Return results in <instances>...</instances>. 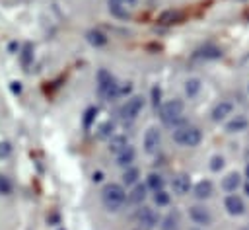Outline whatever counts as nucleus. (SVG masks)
I'll return each mask as SVG.
<instances>
[{"label":"nucleus","mask_w":249,"mask_h":230,"mask_svg":"<svg viewBox=\"0 0 249 230\" xmlns=\"http://www.w3.org/2000/svg\"><path fill=\"white\" fill-rule=\"evenodd\" d=\"M222 168H224V158H222V156H214V158H212V164H210V170L218 172V170H222Z\"/></svg>","instance_id":"29"},{"label":"nucleus","mask_w":249,"mask_h":230,"mask_svg":"<svg viewBox=\"0 0 249 230\" xmlns=\"http://www.w3.org/2000/svg\"><path fill=\"white\" fill-rule=\"evenodd\" d=\"M124 199H126V193L119 183H107L101 191V201L107 211H113V212L119 211L124 205Z\"/></svg>","instance_id":"1"},{"label":"nucleus","mask_w":249,"mask_h":230,"mask_svg":"<svg viewBox=\"0 0 249 230\" xmlns=\"http://www.w3.org/2000/svg\"><path fill=\"white\" fill-rule=\"evenodd\" d=\"M198 90H200V80H196V78L187 80V84H185V92H187V96H195Z\"/></svg>","instance_id":"23"},{"label":"nucleus","mask_w":249,"mask_h":230,"mask_svg":"<svg viewBox=\"0 0 249 230\" xmlns=\"http://www.w3.org/2000/svg\"><path fill=\"white\" fill-rule=\"evenodd\" d=\"M142 107H144V97L142 96H132V97H128L124 103H123V107H121V117L123 119H126V121H132V119H136V115L142 111Z\"/></svg>","instance_id":"5"},{"label":"nucleus","mask_w":249,"mask_h":230,"mask_svg":"<svg viewBox=\"0 0 249 230\" xmlns=\"http://www.w3.org/2000/svg\"><path fill=\"white\" fill-rule=\"evenodd\" d=\"M202 134L196 127H181L173 131V140L181 146H196L200 142Z\"/></svg>","instance_id":"4"},{"label":"nucleus","mask_w":249,"mask_h":230,"mask_svg":"<svg viewBox=\"0 0 249 230\" xmlns=\"http://www.w3.org/2000/svg\"><path fill=\"white\" fill-rule=\"evenodd\" d=\"M171 189H173V193H177V195L189 193V189H191V179H189V175H185V173L175 175L173 181H171Z\"/></svg>","instance_id":"9"},{"label":"nucleus","mask_w":249,"mask_h":230,"mask_svg":"<svg viewBox=\"0 0 249 230\" xmlns=\"http://www.w3.org/2000/svg\"><path fill=\"white\" fill-rule=\"evenodd\" d=\"M152 96H154V105L158 107V103H160V96H161L160 88H154V90H152Z\"/></svg>","instance_id":"31"},{"label":"nucleus","mask_w":249,"mask_h":230,"mask_svg":"<svg viewBox=\"0 0 249 230\" xmlns=\"http://www.w3.org/2000/svg\"><path fill=\"white\" fill-rule=\"evenodd\" d=\"M189 214H191V218L196 222V224H202V226H206V224H210L212 222V214H210V211L208 209H204V207H191V211H189Z\"/></svg>","instance_id":"8"},{"label":"nucleus","mask_w":249,"mask_h":230,"mask_svg":"<svg viewBox=\"0 0 249 230\" xmlns=\"http://www.w3.org/2000/svg\"><path fill=\"white\" fill-rule=\"evenodd\" d=\"M160 142H161L160 131H158V129H148L146 134H144V150H146L148 154H154V152H158Z\"/></svg>","instance_id":"7"},{"label":"nucleus","mask_w":249,"mask_h":230,"mask_svg":"<svg viewBox=\"0 0 249 230\" xmlns=\"http://www.w3.org/2000/svg\"><path fill=\"white\" fill-rule=\"evenodd\" d=\"M245 127H247V119L241 117V115H237L235 119H231V121L226 125V131H228V133H239V131H243Z\"/></svg>","instance_id":"15"},{"label":"nucleus","mask_w":249,"mask_h":230,"mask_svg":"<svg viewBox=\"0 0 249 230\" xmlns=\"http://www.w3.org/2000/svg\"><path fill=\"white\" fill-rule=\"evenodd\" d=\"M10 154H12V146H10V142L0 140V160H2V158H8Z\"/></svg>","instance_id":"27"},{"label":"nucleus","mask_w":249,"mask_h":230,"mask_svg":"<svg viewBox=\"0 0 249 230\" xmlns=\"http://www.w3.org/2000/svg\"><path fill=\"white\" fill-rule=\"evenodd\" d=\"M128 199H130V203H136V205L142 203L146 199V185H142V183L134 185L132 191H130V195H128Z\"/></svg>","instance_id":"17"},{"label":"nucleus","mask_w":249,"mask_h":230,"mask_svg":"<svg viewBox=\"0 0 249 230\" xmlns=\"http://www.w3.org/2000/svg\"><path fill=\"white\" fill-rule=\"evenodd\" d=\"M136 0H123V6H134Z\"/></svg>","instance_id":"34"},{"label":"nucleus","mask_w":249,"mask_h":230,"mask_svg":"<svg viewBox=\"0 0 249 230\" xmlns=\"http://www.w3.org/2000/svg\"><path fill=\"white\" fill-rule=\"evenodd\" d=\"M154 201H156L158 205H167V203H169V195H167L163 189L154 191Z\"/></svg>","instance_id":"25"},{"label":"nucleus","mask_w":249,"mask_h":230,"mask_svg":"<svg viewBox=\"0 0 249 230\" xmlns=\"http://www.w3.org/2000/svg\"><path fill=\"white\" fill-rule=\"evenodd\" d=\"M132 160H134V150H132V146H126L123 152L117 154V164H119V166H130Z\"/></svg>","instance_id":"16"},{"label":"nucleus","mask_w":249,"mask_h":230,"mask_svg":"<svg viewBox=\"0 0 249 230\" xmlns=\"http://www.w3.org/2000/svg\"><path fill=\"white\" fill-rule=\"evenodd\" d=\"M200 57H204V58H218V57H222V53L216 47H206V49L200 51Z\"/></svg>","instance_id":"24"},{"label":"nucleus","mask_w":249,"mask_h":230,"mask_svg":"<svg viewBox=\"0 0 249 230\" xmlns=\"http://www.w3.org/2000/svg\"><path fill=\"white\" fill-rule=\"evenodd\" d=\"M97 90L105 99H113L119 96V84L111 76V72H107V70L97 72Z\"/></svg>","instance_id":"2"},{"label":"nucleus","mask_w":249,"mask_h":230,"mask_svg":"<svg viewBox=\"0 0 249 230\" xmlns=\"http://www.w3.org/2000/svg\"><path fill=\"white\" fill-rule=\"evenodd\" d=\"M138 175H140V172H138L136 168H126V172L123 173V183H126V185H132V183H136Z\"/></svg>","instance_id":"22"},{"label":"nucleus","mask_w":249,"mask_h":230,"mask_svg":"<svg viewBox=\"0 0 249 230\" xmlns=\"http://www.w3.org/2000/svg\"><path fill=\"white\" fill-rule=\"evenodd\" d=\"M224 205H226V211L230 214H241L245 211V205H243L241 197H237V195H228Z\"/></svg>","instance_id":"10"},{"label":"nucleus","mask_w":249,"mask_h":230,"mask_svg":"<svg viewBox=\"0 0 249 230\" xmlns=\"http://www.w3.org/2000/svg\"><path fill=\"white\" fill-rule=\"evenodd\" d=\"M148 187L154 189V191L163 189V177H161L160 173H150V175H148Z\"/></svg>","instance_id":"20"},{"label":"nucleus","mask_w":249,"mask_h":230,"mask_svg":"<svg viewBox=\"0 0 249 230\" xmlns=\"http://www.w3.org/2000/svg\"><path fill=\"white\" fill-rule=\"evenodd\" d=\"M86 37H88V41H89L91 45H95V47H101V45H105V43H107L105 33H101V31H97V29L88 31V33H86Z\"/></svg>","instance_id":"18"},{"label":"nucleus","mask_w":249,"mask_h":230,"mask_svg":"<svg viewBox=\"0 0 249 230\" xmlns=\"http://www.w3.org/2000/svg\"><path fill=\"white\" fill-rule=\"evenodd\" d=\"M10 191H12V183H10V179H8L6 175L0 173V195H8Z\"/></svg>","instance_id":"26"},{"label":"nucleus","mask_w":249,"mask_h":230,"mask_svg":"<svg viewBox=\"0 0 249 230\" xmlns=\"http://www.w3.org/2000/svg\"><path fill=\"white\" fill-rule=\"evenodd\" d=\"M99 179H101V173H99V172H97V173H93V181H99Z\"/></svg>","instance_id":"35"},{"label":"nucleus","mask_w":249,"mask_h":230,"mask_svg":"<svg viewBox=\"0 0 249 230\" xmlns=\"http://www.w3.org/2000/svg\"><path fill=\"white\" fill-rule=\"evenodd\" d=\"M113 131H115V123L113 121H105L97 127V136L99 138H111L113 136Z\"/></svg>","instance_id":"19"},{"label":"nucleus","mask_w":249,"mask_h":230,"mask_svg":"<svg viewBox=\"0 0 249 230\" xmlns=\"http://www.w3.org/2000/svg\"><path fill=\"white\" fill-rule=\"evenodd\" d=\"M95 113H97V109H95V107H89V109L86 111V117H84V127H89V123L93 121Z\"/></svg>","instance_id":"28"},{"label":"nucleus","mask_w":249,"mask_h":230,"mask_svg":"<svg viewBox=\"0 0 249 230\" xmlns=\"http://www.w3.org/2000/svg\"><path fill=\"white\" fill-rule=\"evenodd\" d=\"M12 90H14V92H21V86H19V82H12Z\"/></svg>","instance_id":"33"},{"label":"nucleus","mask_w":249,"mask_h":230,"mask_svg":"<svg viewBox=\"0 0 249 230\" xmlns=\"http://www.w3.org/2000/svg\"><path fill=\"white\" fill-rule=\"evenodd\" d=\"M171 226H175V220L169 216V218L165 220V226H163V228H165V230H171Z\"/></svg>","instance_id":"32"},{"label":"nucleus","mask_w":249,"mask_h":230,"mask_svg":"<svg viewBox=\"0 0 249 230\" xmlns=\"http://www.w3.org/2000/svg\"><path fill=\"white\" fill-rule=\"evenodd\" d=\"M134 218H136V224H138L140 228H144V230H152V228L158 224V214H156L154 209H150V207L138 209L136 214H134Z\"/></svg>","instance_id":"6"},{"label":"nucleus","mask_w":249,"mask_h":230,"mask_svg":"<svg viewBox=\"0 0 249 230\" xmlns=\"http://www.w3.org/2000/svg\"><path fill=\"white\" fill-rule=\"evenodd\" d=\"M183 115V103L179 99H171L160 107V119L165 125H175Z\"/></svg>","instance_id":"3"},{"label":"nucleus","mask_w":249,"mask_h":230,"mask_svg":"<svg viewBox=\"0 0 249 230\" xmlns=\"http://www.w3.org/2000/svg\"><path fill=\"white\" fill-rule=\"evenodd\" d=\"M21 64L23 66H29L31 64V60H33V47L29 45V43H25L23 45V49H21Z\"/></svg>","instance_id":"21"},{"label":"nucleus","mask_w":249,"mask_h":230,"mask_svg":"<svg viewBox=\"0 0 249 230\" xmlns=\"http://www.w3.org/2000/svg\"><path fill=\"white\" fill-rule=\"evenodd\" d=\"M231 111H233V105H231L230 101H220V103L212 109V121H222L224 117L231 115Z\"/></svg>","instance_id":"11"},{"label":"nucleus","mask_w":249,"mask_h":230,"mask_svg":"<svg viewBox=\"0 0 249 230\" xmlns=\"http://www.w3.org/2000/svg\"><path fill=\"white\" fill-rule=\"evenodd\" d=\"M239 185H241V175L239 173H228L224 177V181H222V187L226 191H235Z\"/></svg>","instance_id":"14"},{"label":"nucleus","mask_w":249,"mask_h":230,"mask_svg":"<svg viewBox=\"0 0 249 230\" xmlns=\"http://www.w3.org/2000/svg\"><path fill=\"white\" fill-rule=\"evenodd\" d=\"M245 193H247V195H249V183H247V185H245Z\"/></svg>","instance_id":"36"},{"label":"nucleus","mask_w":249,"mask_h":230,"mask_svg":"<svg viewBox=\"0 0 249 230\" xmlns=\"http://www.w3.org/2000/svg\"><path fill=\"white\" fill-rule=\"evenodd\" d=\"M212 181H208V179H202V181H198L196 185H195V197L196 199H208L210 195H212Z\"/></svg>","instance_id":"12"},{"label":"nucleus","mask_w":249,"mask_h":230,"mask_svg":"<svg viewBox=\"0 0 249 230\" xmlns=\"http://www.w3.org/2000/svg\"><path fill=\"white\" fill-rule=\"evenodd\" d=\"M126 146H128V140H126V136H123V134H113V136L109 138V150H111L113 154L123 152Z\"/></svg>","instance_id":"13"},{"label":"nucleus","mask_w":249,"mask_h":230,"mask_svg":"<svg viewBox=\"0 0 249 230\" xmlns=\"http://www.w3.org/2000/svg\"><path fill=\"white\" fill-rule=\"evenodd\" d=\"M245 173H247V177H249V166H247V168H245Z\"/></svg>","instance_id":"37"},{"label":"nucleus","mask_w":249,"mask_h":230,"mask_svg":"<svg viewBox=\"0 0 249 230\" xmlns=\"http://www.w3.org/2000/svg\"><path fill=\"white\" fill-rule=\"evenodd\" d=\"M128 92H130V84H128V82L123 84V86L119 84V96H124V94H128Z\"/></svg>","instance_id":"30"}]
</instances>
